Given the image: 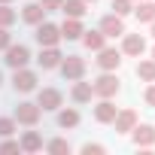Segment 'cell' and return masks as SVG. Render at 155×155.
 <instances>
[{
    "label": "cell",
    "mask_w": 155,
    "mask_h": 155,
    "mask_svg": "<svg viewBox=\"0 0 155 155\" xmlns=\"http://www.w3.org/2000/svg\"><path fill=\"white\" fill-rule=\"evenodd\" d=\"M104 152H107V149H104L101 143H85V146H82V155H104Z\"/></svg>",
    "instance_id": "obj_28"
},
{
    "label": "cell",
    "mask_w": 155,
    "mask_h": 155,
    "mask_svg": "<svg viewBox=\"0 0 155 155\" xmlns=\"http://www.w3.org/2000/svg\"><path fill=\"white\" fill-rule=\"evenodd\" d=\"M152 37H155V18H152Z\"/></svg>",
    "instance_id": "obj_33"
},
{
    "label": "cell",
    "mask_w": 155,
    "mask_h": 155,
    "mask_svg": "<svg viewBox=\"0 0 155 155\" xmlns=\"http://www.w3.org/2000/svg\"><path fill=\"white\" fill-rule=\"evenodd\" d=\"M31 61V52H28V46H6V64L12 67V70H21L25 64Z\"/></svg>",
    "instance_id": "obj_4"
},
{
    "label": "cell",
    "mask_w": 155,
    "mask_h": 155,
    "mask_svg": "<svg viewBox=\"0 0 155 155\" xmlns=\"http://www.w3.org/2000/svg\"><path fill=\"white\" fill-rule=\"evenodd\" d=\"M137 76L146 82H155V61H140L137 64Z\"/></svg>",
    "instance_id": "obj_23"
},
{
    "label": "cell",
    "mask_w": 155,
    "mask_h": 155,
    "mask_svg": "<svg viewBox=\"0 0 155 155\" xmlns=\"http://www.w3.org/2000/svg\"><path fill=\"white\" fill-rule=\"evenodd\" d=\"M0 85H3V73H0Z\"/></svg>",
    "instance_id": "obj_34"
},
{
    "label": "cell",
    "mask_w": 155,
    "mask_h": 155,
    "mask_svg": "<svg viewBox=\"0 0 155 155\" xmlns=\"http://www.w3.org/2000/svg\"><path fill=\"white\" fill-rule=\"evenodd\" d=\"M46 149L55 152V155H67V152H70V143H67V140H52V143H46Z\"/></svg>",
    "instance_id": "obj_24"
},
{
    "label": "cell",
    "mask_w": 155,
    "mask_h": 155,
    "mask_svg": "<svg viewBox=\"0 0 155 155\" xmlns=\"http://www.w3.org/2000/svg\"><path fill=\"white\" fill-rule=\"evenodd\" d=\"M0 152H21V143H12V140H6V143H0Z\"/></svg>",
    "instance_id": "obj_29"
},
{
    "label": "cell",
    "mask_w": 155,
    "mask_h": 155,
    "mask_svg": "<svg viewBox=\"0 0 155 155\" xmlns=\"http://www.w3.org/2000/svg\"><path fill=\"white\" fill-rule=\"evenodd\" d=\"M146 104H149V107H155V85H149V88H146Z\"/></svg>",
    "instance_id": "obj_32"
},
{
    "label": "cell",
    "mask_w": 155,
    "mask_h": 155,
    "mask_svg": "<svg viewBox=\"0 0 155 155\" xmlns=\"http://www.w3.org/2000/svg\"><path fill=\"white\" fill-rule=\"evenodd\" d=\"M91 94H94L91 82H79V79H76V85H73V91H70V97H73L76 104H88V101H91Z\"/></svg>",
    "instance_id": "obj_15"
},
{
    "label": "cell",
    "mask_w": 155,
    "mask_h": 155,
    "mask_svg": "<svg viewBox=\"0 0 155 155\" xmlns=\"http://www.w3.org/2000/svg\"><path fill=\"white\" fill-rule=\"evenodd\" d=\"M12 88L15 91H21V94H28V91H34L37 88V73H31V70H15V76H12Z\"/></svg>",
    "instance_id": "obj_5"
},
{
    "label": "cell",
    "mask_w": 155,
    "mask_h": 155,
    "mask_svg": "<svg viewBox=\"0 0 155 155\" xmlns=\"http://www.w3.org/2000/svg\"><path fill=\"white\" fill-rule=\"evenodd\" d=\"M104 40H107V37H104L101 31H82V43H85L88 49H94V52L104 49Z\"/></svg>",
    "instance_id": "obj_21"
},
{
    "label": "cell",
    "mask_w": 155,
    "mask_h": 155,
    "mask_svg": "<svg viewBox=\"0 0 155 155\" xmlns=\"http://www.w3.org/2000/svg\"><path fill=\"white\" fill-rule=\"evenodd\" d=\"M91 88H94V94H97V97H113V94H119V79L107 70V73L101 76V79H97Z\"/></svg>",
    "instance_id": "obj_3"
},
{
    "label": "cell",
    "mask_w": 155,
    "mask_h": 155,
    "mask_svg": "<svg viewBox=\"0 0 155 155\" xmlns=\"http://www.w3.org/2000/svg\"><path fill=\"white\" fill-rule=\"evenodd\" d=\"M61 37H67V40H79V37H82V21H79V18H67V21L61 25Z\"/></svg>",
    "instance_id": "obj_18"
},
{
    "label": "cell",
    "mask_w": 155,
    "mask_h": 155,
    "mask_svg": "<svg viewBox=\"0 0 155 155\" xmlns=\"http://www.w3.org/2000/svg\"><path fill=\"white\" fill-rule=\"evenodd\" d=\"M152 61H155V49H152Z\"/></svg>",
    "instance_id": "obj_35"
},
{
    "label": "cell",
    "mask_w": 155,
    "mask_h": 155,
    "mask_svg": "<svg viewBox=\"0 0 155 155\" xmlns=\"http://www.w3.org/2000/svg\"><path fill=\"white\" fill-rule=\"evenodd\" d=\"M113 125H116L119 134H128V131H134V125H137V113H134V110H122V113H116Z\"/></svg>",
    "instance_id": "obj_11"
},
{
    "label": "cell",
    "mask_w": 155,
    "mask_h": 155,
    "mask_svg": "<svg viewBox=\"0 0 155 155\" xmlns=\"http://www.w3.org/2000/svg\"><path fill=\"white\" fill-rule=\"evenodd\" d=\"M15 131V119H0V137H9Z\"/></svg>",
    "instance_id": "obj_27"
},
{
    "label": "cell",
    "mask_w": 155,
    "mask_h": 155,
    "mask_svg": "<svg viewBox=\"0 0 155 155\" xmlns=\"http://www.w3.org/2000/svg\"><path fill=\"white\" fill-rule=\"evenodd\" d=\"M12 21H15V12H12L6 3H0V28H9Z\"/></svg>",
    "instance_id": "obj_25"
},
{
    "label": "cell",
    "mask_w": 155,
    "mask_h": 155,
    "mask_svg": "<svg viewBox=\"0 0 155 155\" xmlns=\"http://www.w3.org/2000/svg\"><path fill=\"white\" fill-rule=\"evenodd\" d=\"M85 3H88V0H85ZM91 3H94V0H91Z\"/></svg>",
    "instance_id": "obj_37"
},
{
    "label": "cell",
    "mask_w": 155,
    "mask_h": 155,
    "mask_svg": "<svg viewBox=\"0 0 155 155\" xmlns=\"http://www.w3.org/2000/svg\"><path fill=\"white\" fill-rule=\"evenodd\" d=\"M79 125V113L76 110H61L58 113V128H76Z\"/></svg>",
    "instance_id": "obj_22"
},
{
    "label": "cell",
    "mask_w": 155,
    "mask_h": 155,
    "mask_svg": "<svg viewBox=\"0 0 155 155\" xmlns=\"http://www.w3.org/2000/svg\"><path fill=\"white\" fill-rule=\"evenodd\" d=\"M101 34L104 37H122L125 34V25H122V15H104L101 18Z\"/></svg>",
    "instance_id": "obj_7"
},
{
    "label": "cell",
    "mask_w": 155,
    "mask_h": 155,
    "mask_svg": "<svg viewBox=\"0 0 155 155\" xmlns=\"http://www.w3.org/2000/svg\"><path fill=\"white\" fill-rule=\"evenodd\" d=\"M9 43H12V40H9V31H6V28H0V49H6Z\"/></svg>",
    "instance_id": "obj_31"
},
{
    "label": "cell",
    "mask_w": 155,
    "mask_h": 155,
    "mask_svg": "<svg viewBox=\"0 0 155 155\" xmlns=\"http://www.w3.org/2000/svg\"><path fill=\"white\" fill-rule=\"evenodd\" d=\"M37 107H40V110H49V113L58 110V107H61V91H58V88H43V91L37 94Z\"/></svg>",
    "instance_id": "obj_8"
},
{
    "label": "cell",
    "mask_w": 155,
    "mask_h": 155,
    "mask_svg": "<svg viewBox=\"0 0 155 155\" xmlns=\"http://www.w3.org/2000/svg\"><path fill=\"white\" fill-rule=\"evenodd\" d=\"M137 3H140V0H137Z\"/></svg>",
    "instance_id": "obj_38"
},
{
    "label": "cell",
    "mask_w": 155,
    "mask_h": 155,
    "mask_svg": "<svg viewBox=\"0 0 155 155\" xmlns=\"http://www.w3.org/2000/svg\"><path fill=\"white\" fill-rule=\"evenodd\" d=\"M61 58H64V55H61L55 46H43V52H40V58H37V61H40V67H43V70H52V67H58V64H61Z\"/></svg>",
    "instance_id": "obj_12"
},
{
    "label": "cell",
    "mask_w": 155,
    "mask_h": 155,
    "mask_svg": "<svg viewBox=\"0 0 155 155\" xmlns=\"http://www.w3.org/2000/svg\"><path fill=\"white\" fill-rule=\"evenodd\" d=\"M116 113H119V110L113 107V101H110V97H104V101L94 107V119H97L101 125H110V122L116 119Z\"/></svg>",
    "instance_id": "obj_13"
},
{
    "label": "cell",
    "mask_w": 155,
    "mask_h": 155,
    "mask_svg": "<svg viewBox=\"0 0 155 155\" xmlns=\"http://www.w3.org/2000/svg\"><path fill=\"white\" fill-rule=\"evenodd\" d=\"M34 37H37L40 46H58V40H61V28H55V25H49V21H40Z\"/></svg>",
    "instance_id": "obj_2"
},
{
    "label": "cell",
    "mask_w": 155,
    "mask_h": 155,
    "mask_svg": "<svg viewBox=\"0 0 155 155\" xmlns=\"http://www.w3.org/2000/svg\"><path fill=\"white\" fill-rule=\"evenodd\" d=\"M134 12H137V21H152L155 18V3L152 0H140Z\"/></svg>",
    "instance_id": "obj_20"
},
{
    "label": "cell",
    "mask_w": 155,
    "mask_h": 155,
    "mask_svg": "<svg viewBox=\"0 0 155 155\" xmlns=\"http://www.w3.org/2000/svg\"><path fill=\"white\" fill-rule=\"evenodd\" d=\"M40 149H43V137L37 131H28L21 137V152H40Z\"/></svg>",
    "instance_id": "obj_19"
},
{
    "label": "cell",
    "mask_w": 155,
    "mask_h": 155,
    "mask_svg": "<svg viewBox=\"0 0 155 155\" xmlns=\"http://www.w3.org/2000/svg\"><path fill=\"white\" fill-rule=\"evenodd\" d=\"M134 143L137 146H152L155 143V128L152 125H134Z\"/></svg>",
    "instance_id": "obj_14"
},
{
    "label": "cell",
    "mask_w": 155,
    "mask_h": 155,
    "mask_svg": "<svg viewBox=\"0 0 155 155\" xmlns=\"http://www.w3.org/2000/svg\"><path fill=\"white\" fill-rule=\"evenodd\" d=\"M58 67H61V76H64V79H70V82L82 79V73H85V61H82L79 55H67Z\"/></svg>",
    "instance_id": "obj_1"
},
{
    "label": "cell",
    "mask_w": 155,
    "mask_h": 155,
    "mask_svg": "<svg viewBox=\"0 0 155 155\" xmlns=\"http://www.w3.org/2000/svg\"><path fill=\"white\" fill-rule=\"evenodd\" d=\"M0 3H9V0H0Z\"/></svg>",
    "instance_id": "obj_36"
},
{
    "label": "cell",
    "mask_w": 155,
    "mask_h": 155,
    "mask_svg": "<svg viewBox=\"0 0 155 155\" xmlns=\"http://www.w3.org/2000/svg\"><path fill=\"white\" fill-rule=\"evenodd\" d=\"M122 52H125V55H134V58H140V55L146 52V40H143L140 34H125Z\"/></svg>",
    "instance_id": "obj_9"
},
{
    "label": "cell",
    "mask_w": 155,
    "mask_h": 155,
    "mask_svg": "<svg viewBox=\"0 0 155 155\" xmlns=\"http://www.w3.org/2000/svg\"><path fill=\"white\" fill-rule=\"evenodd\" d=\"M43 15H46L43 3H28V6L21 9V18H25L28 25H40V21H43Z\"/></svg>",
    "instance_id": "obj_17"
},
{
    "label": "cell",
    "mask_w": 155,
    "mask_h": 155,
    "mask_svg": "<svg viewBox=\"0 0 155 155\" xmlns=\"http://www.w3.org/2000/svg\"><path fill=\"white\" fill-rule=\"evenodd\" d=\"M61 3H64V0H43V9L46 12H55V9H61Z\"/></svg>",
    "instance_id": "obj_30"
},
{
    "label": "cell",
    "mask_w": 155,
    "mask_h": 155,
    "mask_svg": "<svg viewBox=\"0 0 155 155\" xmlns=\"http://www.w3.org/2000/svg\"><path fill=\"white\" fill-rule=\"evenodd\" d=\"M101 55H97V67L101 70H116L119 64H122V52L119 49H97Z\"/></svg>",
    "instance_id": "obj_10"
},
{
    "label": "cell",
    "mask_w": 155,
    "mask_h": 155,
    "mask_svg": "<svg viewBox=\"0 0 155 155\" xmlns=\"http://www.w3.org/2000/svg\"><path fill=\"white\" fill-rule=\"evenodd\" d=\"M131 9H134L131 0H113V12H116V15H128Z\"/></svg>",
    "instance_id": "obj_26"
},
{
    "label": "cell",
    "mask_w": 155,
    "mask_h": 155,
    "mask_svg": "<svg viewBox=\"0 0 155 155\" xmlns=\"http://www.w3.org/2000/svg\"><path fill=\"white\" fill-rule=\"evenodd\" d=\"M61 12L67 18H82L85 15V0H64L61 3Z\"/></svg>",
    "instance_id": "obj_16"
},
{
    "label": "cell",
    "mask_w": 155,
    "mask_h": 155,
    "mask_svg": "<svg viewBox=\"0 0 155 155\" xmlns=\"http://www.w3.org/2000/svg\"><path fill=\"white\" fill-rule=\"evenodd\" d=\"M40 113H43V110H40L37 104H28V101H25V104L15 107V122H21V125H37V122H40Z\"/></svg>",
    "instance_id": "obj_6"
}]
</instances>
